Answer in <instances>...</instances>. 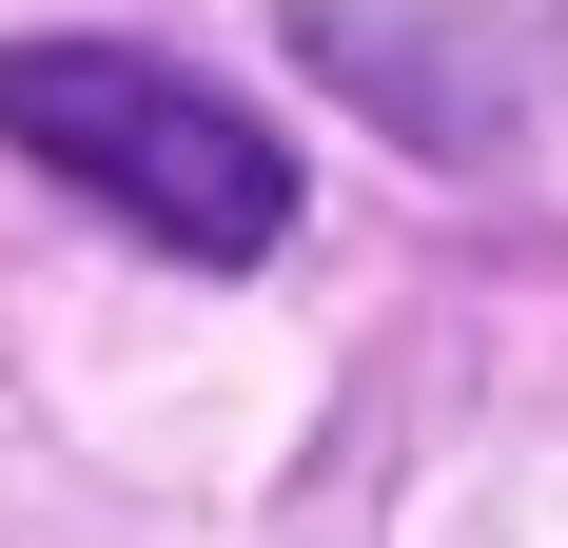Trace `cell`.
<instances>
[{
    "label": "cell",
    "mask_w": 568,
    "mask_h": 548,
    "mask_svg": "<svg viewBox=\"0 0 568 548\" xmlns=\"http://www.w3.org/2000/svg\"><path fill=\"white\" fill-rule=\"evenodd\" d=\"M0 138L40 176H79L99 216H138L158 255L235 274L294 235V138L255 99H216L196 59H138V40H0Z\"/></svg>",
    "instance_id": "cell-1"
},
{
    "label": "cell",
    "mask_w": 568,
    "mask_h": 548,
    "mask_svg": "<svg viewBox=\"0 0 568 548\" xmlns=\"http://www.w3.org/2000/svg\"><path fill=\"white\" fill-rule=\"evenodd\" d=\"M314 59L373 79L432 158H490V118H510V40H412V20H334V0H314Z\"/></svg>",
    "instance_id": "cell-2"
}]
</instances>
